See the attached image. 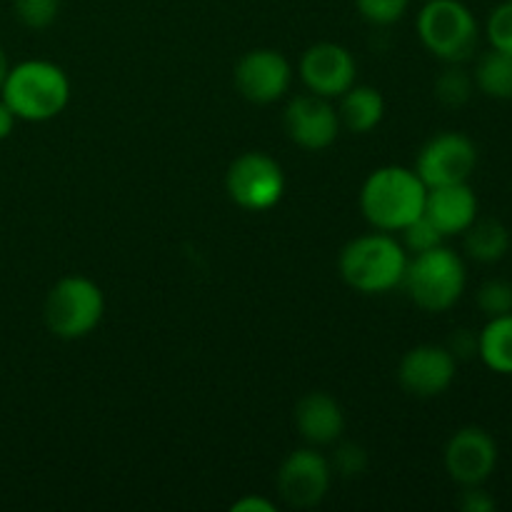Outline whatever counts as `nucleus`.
Wrapping results in <instances>:
<instances>
[{
  "label": "nucleus",
  "instance_id": "nucleus-1",
  "mask_svg": "<svg viewBox=\"0 0 512 512\" xmlns=\"http://www.w3.org/2000/svg\"><path fill=\"white\" fill-rule=\"evenodd\" d=\"M428 185L413 168L385 165L373 170L360 190V210L375 230L400 233L425 210Z\"/></svg>",
  "mask_w": 512,
  "mask_h": 512
},
{
  "label": "nucleus",
  "instance_id": "nucleus-2",
  "mask_svg": "<svg viewBox=\"0 0 512 512\" xmlns=\"http://www.w3.org/2000/svg\"><path fill=\"white\" fill-rule=\"evenodd\" d=\"M408 250L390 233H370L350 240L338 258L345 283L363 295L390 293L403 285L408 268Z\"/></svg>",
  "mask_w": 512,
  "mask_h": 512
},
{
  "label": "nucleus",
  "instance_id": "nucleus-3",
  "mask_svg": "<svg viewBox=\"0 0 512 512\" xmlns=\"http://www.w3.org/2000/svg\"><path fill=\"white\" fill-rule=\"evenodd\" d=\"M0 98L15 118L25 123H45L58 118L70 100V80L60 65L50 60H25L8 70Z\"/></svg>",
  "mask_w": 512,
  "mask_h": 512
},
{
  "label": "nucleus",
  "instance_id": "nucleus-4",
  "mask_svg": "<svg viewBox=\"0 0 512 512\" xmlns=\"http://www.w3.org/2000/svg\"><path fill=\"white\" fill-rule=\"evenodd\" d=\"M465 285L468 273L463 258L445 245L413 255L403 278L410 300L425 313H445L453 308L463 298Z\"/></svg>",
  "mask_w": 512,
  "mask_h": 512
},
{
  "label": "nucleus",
  "instance_id": "nucleus-5",
  "mask_svg": "<svg viewBox=\"0 0 512 512\" xmlns=\"http://www.w3.org/2000/svg\"><path fill=\"white\" fill-rule=\"evenodd\" d=\"M418 35L435 58L463 65L478 48L480 28L473 10L460 0H425L418 15Z\"/></svg>",
  "mask_w": 512,
  "mask_h": 512
},
{
  "label": "nucleus",
  "instance_id": "nucleus-6",
  "mask_svg": "<svg viewBox=\"0 0 512 512\" xmlns=\"http://www.w3.org/2000/svg\"><path fill=\"white\" fill-rule=\"evenodd\" d=\"M105 315V295L98 283L85 275H65L50 288L43 318L50 333L60 340H80L93 333Z\"/></svg>",
  "mask_w": 512,
  "mask_h": 512
},
{
  "label": "nucleus",
  "instance_id": "nucleus-7",
  "mask_svg": "<svg viewBox=\"0 0 512 512\" xmlns=\"http://www.w3.org/2000/svg\"><path fill=\"white\" fill-rule=\"evenodd\" d=\"M225 190L238 208L263 213L283 200L285 173L278 160L270 155L243 153L230 163Z\"/></svg>",
  "mask_w": 512,
  "mask_h": 512
},
{
  "label": "nucleus",
  "instance_id": "nucleus-8",
  "mask_svg": "<svg viewBox=\"0 0 512 512\" xmlns=\"http://www.w3.org/2000/svg\"><path fill=\"white\" fill-rule=\"evenodd\" d=\"M478 168V148L463 133H440L420 148L415 173L428 188L468 183Z\"/></svg>",
  "mask_w": 512,
  "mask_h": 512
},
{
  "label": "nucleus",
  "instance_id": "nucleus-9",
  "mask_svg": "<svg viewBox=\"0 0 512 512\" xmlns=\"http://www.w3.org/2000/svg\"><path fill=\"white\" fill-rule=\"evenodd\" d=\"M333 480V468L328 460L313 448H303L290 453L278 470V493L290 508L310 510L325 500Z\"/></svg>",
  "mask_w": 512,
  "mask_h": 512
},
{
  "label": "nucleus",
  "instance_id": "nucleus-10",
  "mask_svg": "<svg viewBox=\"0 0 512 512\" xmlns=\"http://www.w3.org/2000/svg\"><path fill=\"white\" fill-rule=\"evenodd\" d=\"M443 463L450 480H455L460 488L485 485L498 465V443L488 430L468 425L448 440Z\"/></svg>",
  "mask_w": 512,
  "mask_h": 512
},
{
  "label": "nucleus",
  "instance_id": "nucleus-11",
  "mask_svg": "<svg viewBox=\"0 0 512 512\" xmlns=\"http://www.w3.org/2000/svg\"><path fill=\"white\" fill-rule=\"evenodd\" d=\"M293 83V68L278 50L255 48L245 53L235 65V88L245 100L270 105L285 98Z\"/></svg>",
  "mask_w": 512,
  "mask_h": 512
},
{
  "label": "nucleus",
  "instance_id": "nucleus-12",
  "mask_svg": "<svg viewBox=\"0 0 512 512\" xmlns=\"http://www.w3.org/2000/svg\"><path fill=\"white\" fill-rule=\"evenodd\" d=\"M285 133L305 150H325L338 140V108L323 95H295L285 108Z\"/></svg>",
  "mask_w": 512,
  "mask_h": 512
},
{
  "label": "nucleus",
  "instance_id": "nucleus-13",
  "mask_svg": "<svg viewBox=\"0 0 512 512\" xmlns=\"http://www.w3.org/2000/svg\"><path fill=\"white\" fill-rule=\"evenodd\" d=\"M458 360L445 345H415L398 365V383L415 398H438L453 385Z\"/></svg>",
  "mask_w": 512,
  "mask_h": 512
},
{
  "label": "nucleus",
  "instance_id": "nucleus-14",
  "mask_svg": "<svg viewBox=\"0 0 512 512\" xmlns=\"http://www.w3.org/2000/svg\"><path fill=\"white\" fill-rule=\"evenodd\" d=\"M355 75V58L340 43H315L300 58V78L305 88L323 98H340L355 85Z\"/></svg>",
  "mask_w": 512,
  "mask_h": 512
},
{
  "label": "nucleus",
  "instance_id": "nucleus-15",
  "mask_svg": "<svg viewBox=\"0 0 512 512\" xmlns=\"http://www.w3.org/2000/svg\"><path fill=\"white\" fill-rule=\"evenodd\" d=\"M423 215L445 238L460 235L478 218V195L473 193L468 183L428 188Z\"/></svg>",
  "mask_w": 512,
  "mask_h": 512
},
{
  "label": "nucleus",
  "instance_id": "nucleus-16",
  "mask_svg": "<svg viewBox=\"0 0 512 512\" xmlns=\"http://www.w3.org/2000/svg\"><path fill=\"white\" fill-rule=\"evenodd\" d=\"M295 428L310 445H333L345 430V413L333 395L308 393L295 405Z\"/></svg>",
  "mask_w": 512,
  "mask_h": 512
},
{
  "label": "nucleus",
  "instance_id": "nucleus-17",
  "mask_svg": "<svg viewBox=\"0 0 512 512\" xmlns=\"http://www.w3.org/2000/svg\"><path fill=\"white\" fill-rule=\"evenodd\" d=\"M338 118L340 128H348L350 133H370L385 118L383 95H380V90L370 88V85H353V88L340 95Z\"/></svg>",
  "mask_w": 512,
  "mask_h": 512
},
{
  "label": "nucleus",
  "instance_id": "nucleus-18",
  "mask_svg": "<svg viewBox=\"0 0 512 512\" xmlns=\"http://www.w3.org/2000/svg\"><path fill=\"white\" fill-rule=\"evenodd\" d=\"M478 358L498 375H512V313L488 318L478 333Z\"/></svg>",
  "mask_w": 512,
  "mask_h": 512
},
{
  "label": "nucleus",
  "instance_id": "nucleus-19",
  "mask_svg": "<svg viewBox=\"0 0 512 512\" xmlns=\"http://www.w3.org/2000/svg\"><path fill=\"white\" fill-rule=\"evenodd\" d=\"M465 253L478 263H498L510 250V230L495 218H475L465 230Z\"/></svg>",
  "mask_w": 512,
  "mask_h": 512
},
{
  "label": "nucleus",
  "instance_id": "nucleus-20",
  "mask_svg": "<svg viewBox=\"0 0 512 512\" xmlns=\"http://www.w3.org/2000/svg\"><path fill=\"white\" fill-rule=\"evenodd\" d=\"M475 88L495 100H512V55L490 48L475 65Z\"/></svg>",
  "mask_w": 512,
  "mask_h": 512
},
{
  "label": "nucleus",
  "instance_id": "nucleus-21",
  "mask_svg": "<svg viewBox=\"0 0 512 512\" xmlns=\"http://www.w3.org/2000/svg\"><path fill=\"white\" fill-rule=\"evenodd\" d=\"M473 90V75L465 73L458 63L445 68L443 73L438 75V80H435V98L443 105H448V108H460V105L468 103V100L473 98Z\"/></svg>",
  "mask_w": 512,
  "mask_h": 512
},
{
  "label": "nucleus",
  "instance_id": "nucleus-22",
  "mask_svg": "<svg viewBox=\"0 0 512 512\" xmlns=\"http://www.w3.org/2000/svg\"><path fill=\"white\" fill-rule=\"evenodd\" d=\"M15 18L30 30H45L60 15V0H13Z\"/></svg>",
  "mask_w": 512,
  "mask_h": 512
},
{
  "label": "nucleus",
  "instance_id": "nucleus-23",
  "mask_svg": "<svg viewBox=\"0 0 512 512\" xmlns=\"http://www.w3.org/2000/svg\"><path fill=\"white\" fill-rule=\"evenodd\" d=\"M480 313L488 318H500V315L512 313V285L508 280H488L475 293Z\"/></svg>",
  "mask_w": 512,
  "mask_h": 512
},
{
  "label": "nucleus",
  "instance_id": "nucleus-24",
  "mask_svg": "<svg viewBox=\"0 0 512 512\" xmlns=\"http://www.w3.org/2000/svg\"><path fill=\"white\" fill-rule=\"evenodd\" d=\"M400 233H403V248L408 250L410 255H418V253H425V250L438 248V245H443L445 240V235L440 233V230L425 218V215H420V218H415L413 223L405 225Z\"/></svg>",
  "mask_w": 512,
  "mask_h": 512
},
{
  "label": "nucleus",
  "instance_id": "nucleus-25",
  "mask_svg": "<svg viewBox=\"0 0 512 512\" xmlns=\"http://www.w3.org/2000/svg\"><path fill=\"white\" fill-rule=\"evenodd\" d=\"M358 5V13L368 20L370 25H393L398 20H403V15L408 13L410 0H355Z\"/></svg>",
  "mask_w": 512,
  "mask_h": 512
},
{
  "label": "nucleus",
  "instance_id": "nucleus-26",
  "mask_svg": "<svg viewBox=\"0 0 512 512\" xmlns=\"http://www.w3.org/2000/svg\"><path fill=\"white\" fill-rule=\"evenodd\" d=\"M490 48L512 55V0H505L488 18Z\"/></svg>",
  "mask_w": 512,
  "mask_h": 512
},
{
  "label": "nucleus",
  "instance_id": "nucleus-27",
  "mask_svg": "<svg viewBox=\"0 0 512 512\" xmlns=\"http://www.w3.org/2000/svg\"><path fill=\"white\" fill-rule=\"evenodd\" d=\"M330 468L338 475H343V478H355V475L365 473V468H368V453H365L363 445L343 443L335 450Z\"/></svg>",
  "mask_w": 512,
  "mask_h": 512
},
{
  "label": "nucleus",
  "instance_id": "nucleus-28",
  "mask_svg": "<svg viewBox=\"0 0 512 512\" xmlns=\"http://www.w3.org/2000/svg\"><path fill=\"white\" fill-rule=\"evenodd\" d=\"M445 348L453 353L455 360H470L478 355V333L468 328H460L455 330V335L450 338V343Z\"/></svg>",
  "mask_w": 512,
  "mask_h": 512
},
{
  "label": "nucleus",
  "instance_id": "nucleus-29",
  "mask_svg": "<svg viewBox=\"0 0 512 512\" xmlns=\"http://www.w3.org/2000/svg\"><path fill=\"white\" fill-rule=\"evenodd\" d=\"M460 508L465 512H493L495 500L490 498V493H485L483 485H470V488H463Z\"/></svg>",
  "mask_w": 512,
  "mask_h": 512
},
{
  "label": "nucleus",
  "instance_id": "nucleus-30",
  "mask_svg": "<svg viewBox=\"0 0 512 512\" xmlns=\"http://www.w3.org/2000/svg\"><path fill=\"white\" fill-rule=\"evenodd\" d=\"M233 512H275V503L258 495H245L238 503H233Z\"/></svg>",
  "mask_w": 512,
  "mask_h": 512
},
{
  "label": "nucleus",
  "instance_id": "nucleus-31",
  "mask_svg": "<svg viewBox=\"0 0 512 512\" xmlns=\"http://www.w3.org/2000/svg\"><path fill=\"white\" fill-rule=\"evenodd\" d=\"M15 123H18V118H15V113L10 110V105L0 98V143H3L5 138H10Z\"/></svg>",
  "mask_w": 512,
  "mask_h": 512
},
{
  "label": "nucleus",
  "instance_id": "nucleus-32",
  "mask_svg": "<svg viewBox=\"0 0 512 512\" xmlns=\"http://www.w3.org/2000/svg\"><path fill=\"white\" fill-rule=\"evenodd\" d=\"M8 70H10L8 53H5V48H3V45H0V88H3L5 78H8Z\"/></svg>",
  "mask_w": 512,
  "mask_h": 512
}]
</instances>
